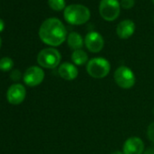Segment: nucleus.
Instances as JSON below:
<instances>
[{"instance_id": "nucleus-9", "label": "nucleus", "mask_w": 154, "mask_h": 154, "mask_svg": "<svg viewBox=\"0 0 154 154\" xmlns=\"http://www.w3.org/2000/svg\"><path fill=\"white\" fill-rule=\"evenodd\" d=\"M26 96V90L25 86L21 84L12 85L7 93V98L9 103L11 104H20L24 102Z\"/></svg>"}, {"instance_id": "nucleus-19", "label": "nucleus", "mask_w": 154, "mask_h": 154, "mask_svg": "<svg viewBox=\"0 0 154 154\" xmlns=\"http://www.w3.org/2000/svg\"><path fill=\"white\" fill-rule=\"evenodd\" d=\"M10 76H11V78H12L13 80L17 81V80L20 78V72L17 71V70H15V71H13V72L11 73Z\"/></svg>"}, {"instance_id": "nucleus-22", "label": "nucleus", "mask_w": 154, "mask_h": 154, "mask_svg": "<svg viewBox=\"0 0 154 154\" xmlns=\"http://www.w3.org/2000/svg\"><path fill=\"white\" fill-rule=\"evenodd\" d=\"M110 154H123V152L121 151V150H114V151H112V152L110 153Z\"/></svg>"}, {"instance_id": "nucleus-3", "label": "nucleus", "mask_w": 154, "mask_h": 154, "mask_svg": "<svg viewBox=\"0 0 154 154\" xmlns=\"http://www.w3.org/2000/svg\"><path fill=\"white\" fill-rule=\"evenodd\" d=\"M111 71L110 62L103 57H94L86 63V72L95 79H102L106 77Z\"/></svg>"}, {"instance_id": "nucleus-21", "label": "nucleus", "mask_w": 154, "mask_h": 154, "mask_svg": "<svg viewBox=\"0 0 154 154\" xmlns=\"http://www.w3.org/2000/svg\"><path fill=\"white\" fill-rule=\"evenodd\" d=\"M4 29H5V22L3 21V19L0 18V33H1Z\"/></svg>"}, {"instance_id": "nucleus-4", "label": "nucleus", "mask_w": 154, "mask_h": 154, "mask_svg": "<svg viewBox=\"0 0 154 154\" xmlns=\"http://www.w3.org/2000/svg\"><path fill=\"white\" fill-rule=\"evenodd\" d=\"M113 79L115 84L122 89L129 90L132 88L136 83V76L133 71L125 66H119L113 73Z\"/></svg>"}, {"instance_id": "nucleus-17", "label": "nucleus", "mask_w": 154, "mask_h": 154, "mask_svg": "<svg viewBox=\"0 0 154 154\" xmlns=\"http://www.w3.org/2000/svg\"><path fill=\"white\" fill-rule=\"evenodd\" d=\"M120 5L124 9H130L134 7L135 0H121Z\"/></svg>"}, {"instance_id": "nucleus-12", "label": "nucleus", "mask_w": 154, "mask_h": 154, "mask_svg": "<svg viewBox=\"0 0 154 154\" xmlns=\"http://www.w3.org/2000/svg\"><path fill=\"white\" fill-rule=\"evenodd\" d=\"M135 32V24L130 19H125L120 22L116 27V34L121 39L130 38Z\"/></svg>"}, {"instance_id": "nucleus-25", "label": "nucleus", "mask_w": 154, "mask_h": 154, "mask_svg": "<svg viewBox=\"0 0 154 154\" xmlns=\"http://www.w3.org/2000/svg\"><path fill=\"white\" fill-rule=\"evenodd\" d=\"M153 114H154V110H153Z\"/></svg>"}, {"instance_id": "nucleus-1", "label": "nucleus", "mask_w": 154, "mask_h": 154, "mask_svg": "<svg viewBox=\"0 0 154 154\" xmlns=\"http://www.w3.org/2000/svg\"><path fill=\"white\" fill-rule=\"evenodd\" d=\"M38 35L44 44L56 47L65 41L67 31L61 20L56 17H51L42 23Z\"/></svg>"}, {"instance_id": "nucleus-8", "label": "nucleus", "mask_w": 154, "mask_h": 154, "mask_svg": "<svg viewBox=\"0 0 154 154\" xmlns=\"http://www.w3.org/2000/svg\"><path fill=\"white\" fill-rule=\"evenodd\" d=\"M85 45L91 53H99L104 46L103 37L95 31L89 32L85 38Z\"/></svg>"}, {"instance_id": "nucleus-16", "label": "nucleus", "mask_w": 154, "mask_h": 154, "mask_svg": "<svg viewBox=\"0 0 154 154\" xmlns=\"http://www.w3.org/2000/svg\"><path fill=\"white\" fill-rule=\"evenodd\" d=\"M14 66V62L9 57H4L0 60V70L4 72L10 71Z\"/></svg>"}, {"instance_id": "nucleus-18", "label": "nucleus", "mask_w": 154, "mask_h": 154, "mask_svg": "<svg viewBox=\"0 0 154 154\" xmlns=\"http://www.w3.org/2000/svg\"><path fill=\"white\" fill-rule=\"evenodd\" d=\"M147 136H148V139L154 143V122H151L149 126H148V129H147Z\"/></svg>"}, {"instance_id": "nucleus-10", "label": "nucleus", "mask_w": 154, "mask_h": 154, "mask_svg": "<svg viewBox=\"0 0 154 154\" xmlns=\"http://www.w3.org/2000/svg\"><path fill=\"white\" fill-rule=\"evenodd\" d=\"M123 154H143L144 152V142L140 137H130L128 138L122 146Z\"/></svg>"}, {"instance_id": "nucleus-2", "label": "nucleus", "mask_w": 154, "mask_h": 154, "mask_svg": "<svg viewBox=\"0 0 154 154\" xmlns=\"http://www.w3.org/2000/svg\"><path fill=\"white\" fill-rule=\"evenodd\" d=\"M63 17L65 21L72 26H80L87 23L91 17L88 8L80 4L69 5L64 8Z\"/></svg>"}, {"instance_id": "nucleus-13", "label": "nucleus", "mask_w": 154, "mask_h": 154, "mask_svg": "<svg viewBox=\"0 0 154 154\" xmlns=\"http://www.w3.org/2000/svg\"><path fill=\"white\" fill-rule=\"evenodd\" d=\"M67 44L68 46L73 51L80 50L85 45V40L80 34L77 32H72L67 35Z\"/></svg>"}, {"instance_id": "nucleus-14", "label": "nucleus", "mask_w": 154, "mask_h": 154, "mask_svg": "<svg viewBox=\"0 0 154 154\" xmlns=\"http://www.w3.org/2000/svg\"><path fill=\"white\" fill-rule=\"evenodd\" d=\"M88 59H89V57H88L87 53L85 51H84L83 49L75 50L71 54V60H72V63L75 65H78V66L87 63L89 61Z\"/></svg>"}, {"instance_id": "nucleus-6", "label": "nucleus", "mask_w": 154, "mask_h": 154, "mask_svg": "<svg viewBox=\"0 0 154 154\" xmlns=\"http://www.w3.org/2000/svg\"><path fill=\"white\" fill-rule=\"evenodd\" d=\"M121 5L118 0H101L99 12L105 21H114L120 15Z\"/></svg>"}, {"instance_id": "nucleus-15", "label": "nucleus", "mask_w": 154, "mask_h": 154, "mask_svg": "<svg viewBox=\"0 0 154 154\" xmlns=\"http://www.w3.org/2000/svg\"><path fill=\"white\" fill-rule=\"evenodd\" d=\"M48 5L54 11H61L65 8L64 0H48Z\"/></svg>"}, {"instance_id": "nucleus-23", "label": "nucleus", "mask_w": 154, "mask_h": 154, "mask_svg": "<svg viewBox=\"0 0 154 154\" xmlns=\"http://www.w3.org/2000/svg\"><path fill=\"white\" fill-rule=\"evenodd\" d=\"M1 45H2V40H1V37H0V47H1Z\"/></svg>"}, {"instance_id": "nucleus-24", "label": "nucleus", "mask_w": 154, "mask_h": 154, "mask_svg": "<svg viewBox=\"0 0 154 154\" xmlns=\"http://www.w3.org/2000/svg\"><path fill=\"white\" fill-rule=\"evenodd\" d=\"M152 2H153V4H154V0H152Z\"/></svg>"}, {"instance_id": "nucleus-5", "label": "nucleus", "mask_w": 154, "mask_h": 154, "mask_svg": "<svg viewBox=\"0 0 154 154\" xmlns=\"http://www.w3.org/2000/svg\"><path fill=\"white\" fill-rule=\"evenodd\" d=\"M61 58V54L57 49L49 47L39 52L37 54V63L43 68L54 69L60 64Z\"/></svg>"}, {"instance_id": "nucleus-11", "label": "nucleus", "mask_w": 154, "mask_h": 154, "mask_svg": "<svg viewBox=\"0 0 154 154\" xmlns=\"http://www.w3.org/2000/svg\"><path fill=\"white\" fill-rule=\"evenodd\" d=\"M58 73L62 78L65 81H72L77 78L79 71L78 68L76 67L75 64L72 63H63L59 65L58 68Z\"/></svg>"}, {"instance_id": "nucleus-7", "label": "nucleus", "mask_w": 154, "mask_h": 154, "mask_svg": "<svg viewBox=\"0 0 154 154\" xmlns=\"http://www.w3.org/2000/svg\"><path fill=\"white\" fill-rule=\"evenodd\" d=\"M23 79L26 85L31 87L37 86L45 79V72L39 66H30L25 72Z\"/></svg>"}, {"instance_id": "nucleus-20", "label": "nucleus", "mask_w": 154, "mask_h": 154, "mask_svg": "<svg viewBox=\"0 0 154 154\" xmlns=\"http://www.w3.org/2000/svg\"><path fill=\"white\" fill-rule=\"evenodd\" d=\"M143 154H154V149L153 148H149L143 152Z\"/></svg>"}]
</instances>
